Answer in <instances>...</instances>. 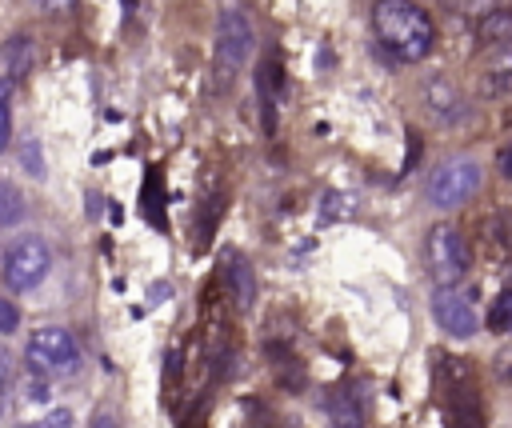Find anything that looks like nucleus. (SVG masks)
Here are the masks:
<instances>
[{"label":"nucleus","instance_id":"obj_1","mask_svg":"<svg viewBox=\"0 0 512 428\" xmlns=\"http://www.w3.org/2000/svg\"><path fill=\"white\" fill-rule=\"evenodd\" d=\"M372 32L400 64H420L436 44V24L416 0H376Z\"/></svg>","mask_w":512,"mask_h":428},{"label":"nucleus","instance_id":"obj_2","mask_svg":"<svg viewBox=\"0 0 512 428\" xmlns=\"http://www.w3.org/2000/svg\"><path fill=\"white\" fill-rule=\"evenodd\" d=\"M436 388L444 404V428H484V404L476 372L464 356H436Z\"/></svg>","mask_w":512,"mask_h":428},{"label":"nucleus","instance_id":"obj_3","mask_svg":"<svg viewBox=\"0 0 512 428\" xmlns=\"http://www.w3.org/2000/svg\"><path fill=\"white\" fill-rule=\"evenodd\" d=\"M252 24L240 8H224L216 16V48H212V68H216V84L228 88L236 80V72L248 64L252 56Z\"/></svg>","mask_w":512,"mask_h":428},{"label":"nucleus","instance_id":"obj_4","mask_svg":"<svg viewBox=\"0 0 512 428\" xmlns=\"http://www.w3.org/2000/svg\"><path fill=\"white\" fill-rule=\"evenodd\" d=\"M24 360L36 376L52 380V376H68L76 372L80 364V348H76V336L60 324H44V328H32L28 344H24Z\"/></svg>","mask_w":512,"mask_h":428},{"label":"nucleus","instance_id":"obj_5","mask_svg":"<svg viewBox=\"0 0 512 428\" xmlns=\"http://www.w3.org/2000/svg\"><path fill=\"white\" fill-rule=\"evenodd\" d=\"M424 260H428V272L440 288H452L464 280L468 264H472V252L464 244V236L452 228V224H432L428 236H424Z\"/></svg>","mask_w":512,"mask_h":428},{"label":"nucleus","instance_id":"obj_6","mask_svg":"<svg viewBox=\"0 0 512 428\" xmlns=\"http://www.w3.org/2000/svg\"><path fill=\"white\" fill-rule=\"evenodd\" d=\"M52 268V252L40 236H16L8 248H4V260H0V272H4V284L12 292H32Z\"/></svg>","mask_w":512,"mask_h":428},{"label":"nucleus","instance_id":"obj_7","mask_svg":"<svg viewBox=\"0 0 512 428\" xmlns=\"http://www.w3.org/2000/svg\"><path fill=\"white\" fill-rule=\"evenodd\" d=\"M476 188H480V164L468 160V156L444 160V164L428 176V200H432V208H440V212L460 208L464 200H472Z\"/></svg>","mask_w":512,"mask_h":428},{"label":"nucleus","instance_id":"obj_8","mask_svg":"<svg viewBox=\"0 0 512 428\" xmlns=\"http://www.w3.org/2000/svg\"><path fill=\"white\" fill-rule=\"evenodd\" d=\"M420 104H424V112L436 120V124H444V128H456V124H464L468 116H472V104H468V96H464V88L452 80V76H424V84H420Z\"/></svg>","mask_w":512,"mask_h":428},{"label":"nucleus","instance_id":"obj_9","mask_svg":"<svg viewBox=\"0 0 512 428\" xmlns=\"http://www.w3.org/2000/svg\"><path fill=\"white\" fill-rule=\"evenodd\" d=\"M432 316L436 324L456 336V340H468L476 328H480V316H476V292H456V288H440L432 296Z\"/></svg>","mask_w":512,"mask_h":428},{"label":"nucleus","instance_id":"obj_10","mask_svg":"<svg viewBox=\"0 0 512 428\" xmlns=\"http://www.w3.org/2000/svg\"><path fill=\"white\" fill-rule=\"evenodd\" d=\"M220 280H224V288H228V296L236 300L240 312H248L256 304V272H252V264L240 252L228 248L220 256Z\"/></svg>","mask_w":512,"mask_h":428},{"label":"nucleus","instance_id":"obj_11","mask_svg":"<svg viewBox=\"0 0 512 428\" xmlns=\"http://www.w3.org/2000/svg\"><path fill=\"white\" fill-rule=\"evenodd\" d=\"M480 96L512 100V48H492V56L480 68Z\"/></svg>","mask_w":512,"mask_h":428},{"label":"nucleus","instance_id":"obj_12","mask_svg":"<svg viewBox=\"0 0 512 428\" xmlns=\"http://www.w3.org/2000/svg\"><path fill=\"white\" fill-rule=\"evenodd\" d=\"M256 92H260V108H264V132L272 136V132H276V104H280V96H284V76H280L276 56H268V60L256 68Z\"/></svg>","mask_w":512,"mask_h":428},{"label":"nucleus","instance_id":"obj_13","mask_svg":"<svg viewBox=\"0 0 512 428\" xmlns=\"http://www.w3.org/2000/svg\"><path fill=\"white\" fill-rule=\"evenodd\" d=\"M480 256L492 268H504L508 264V256H512V228L500 216H484L480 220Z\"/></svg>","mask_w":512,"mask_h":428},{"label":"nucleus","instance_id":"obj_14","mask_svg":"<svg viewBox=\"0 0 512 428\" xmlns=\"http://www.w3.org/2000/svg\"><path fill=\"white\" fill-rule=\"evenodd\" d=\"M328 428H364V400L360 392H348V388H336L328 400Z\"/></svg>","mask_w":512,"mask_h":428},{"label":"nucleus","instance_id":"obj_15","mask_svg":"<svg viewBox=\"0 0 512 428\" xmlns=\"http://www.w3.org/2000/svg\"><path fill=\"white\" fill-rule=\"evenodd\" d=\"M476 36L484 48H512V8H492L488 16L476 20Z\"/></svg>","mask_w":512,"mask_h":428},{"label":"nucleus","instance_id":"obj_16","mask_svg":"<svg viewBox=\"0 0 512 428\" xmlns=\"http://www.w3.org/2000/svg\"><path fill=\"white\" fill-rule=\"evenodd\" d=\"M352 212H356V196H352V192H340V188L324 192L320 204H316V220H320V224L344 220V216H352Z\"/></svg>","mask_w":512,"mask_h":428},{"label":"nucleus","instance_id":"obj_17","mask_svg":"<svg viewBox=\"0 0 512 428\" xmlns=\"http://www.w3.org/2000/svg\"><path fill=\"white\" fill-rule=\"evenodd\" d=\"M24 212H28L24 192H20L12 180L0 176V228H16V224L24 220Z\"/></svg>","mask_w":512,"mask_h":428},{"label":"nucleus","instance_id":"obj_18","mask_svg":"<svg viewBox=\"0 0 512 428\" xmlns=\"http://www.w3.org/2000/svg\"><path fill=\"white\" fill-rule=\"evenodd\" d=\"M488 328L492 332H508L512 328V288H504L500 296H492V304H488Z\"/></svg>","mask_w":512,"mask_h":428},{"label":"nucleus","instance_id":"obj_19","mask_svg":"<svg viewBox=\"0 0 512 428\" xmlns=\"http://www.w3.org/2000/svg\"><path fill=\"white\" fill-rule=\"evenodd\" d=\"M12 144V80L0 76V156Z\"/></svg>","mask_w":512,"mask_h":428},{"label":"nucleus","instance_id":"obj_20","mask_svg":"<svg viewBox=\"0 0 512 428\" xmlns=\"http://www.w3.org/2000/svg\"><path fill=\"white\" fill-rule=\"evenodd\" d=\"M72 412L68 408H48L44 416H36V420H20V424H12V428H72Z\"/></svg>","mask_w":512,"mask_h":428},{"label":"nucleus","instance_id":"obj_21","mask_svg":"<svg viewBox=\"0 0 512 428\" xmlns=\"http://www.w3.org/2000/svg\"><path fill=\"white\" fill-rule=\"evenodd\" d=\"M16 156H20V164H24V172L28 176H44V156H40V140H24L20 148H16Z\"/></svg>","mask_w":512,"mask_h":428},{"label":"nucleus","instance_id":"obj_22","mask_svg":"<svg viewBox=\"0 0 512 428\" xmlns=\"http://www.w3.org/2000/svg\"><path fill=\"white\" fill-rule=\"evenodd\" d=\"M12 40H16V44H8L4 56H8V72L20 76V72L28 68V36H12Z\"/></svg>","mask_w":512,"mask_h":428},{"label":"nucleus","instance_id":"obj_23","mask_svg":"<svg viewBox=\"0 0 512 428\" xmlns=\"http://www.w3.org/2000/svg\"><path fill=\"white\" fill-rule=\"evenodd\" d=\"M16 328H20V308L8 296H0V336H12Z\"/></svg>","mask_w":512,"mask_h":428},{"label":"nucleus","instance_id":"obj_24","mask_svg":"<svg viewBox=\"0 0 512 428\" xmlns=\"http://www.w3.org/2000/svg\"><path fill=\"white\" fill-rule=\"evenodd\" d=\"M460 16H472V20H480V16H488L492 8H496V0H448Z\"/></svg>","mask_w":512,"mask_h":428},{"label":"nucleus","instance_id":"obj_25","mask_svg":"<svg viewBox=\"0 0 512 428\" xmlns=\"http://www.w3.org/2000/svg\"><path fill=\"white\" fill-rule=\"evenodd\" d=\"M28 400H40V404H44V400H48V384H44V380H32V384H28Z\"/></svg>","mask_w":512,"mask_h":428},{"label":"nucleus","instance_id":"obj_26","mask_svg":"<svg viewBox=\"0 0 512 428\" xmlns=\"http://www.w3.org/2000/svg\"><path fill=\"white\" fill-rule=\"evenodd\" d=\"M88 428H120V424H116V416H112V412H96Z\"/></svg>","mask_w":512,"mask_h":428},{"label":"nucleus","instance_id":"obj_27","mask_svg":"<svg viewBox=\"0 0 512 428\" xmlns=\"http://www.w3.org/2000/svg\"><path fill=\"white\" fill-rule=\"evenodd\" d=\"M500 176H504V180H512V148H504V152H500Z\"/></svg>","mask_w":512,"mask_h":428},{"label":"nucleus","instance_id":"obj_28","mask_svg":"<svg viewBox=\"0 0 512 428\" xmlns=\"http://www.w3.org/2000/svg\"><path fill=\"white\" fill-rule=\"evenodd\" d=\"M500 376L512 384V348H508V352H500Z\"/></svg>","mask_w":512,"mask_h":428},{"label":"nucleus","instance_id":"obj_29","mask_svg":"<svg viewBox=\"0 0 512 428\" xmlns=\"http://www.w3.org/2000/svg\"><path fill=\"white\" fill-rule=\"evenodd\" d=\"M36 4H40V8H52V12H60V8H68L72 0H36Z\"/></svg>","mask_w":512,"mask_h":428},{"label":"nucleus","instance_id":"obj_30","mask_svg":"<svg viewBox=\"0 0 512 428\" xmlns=\"http://www.w3.org/2000/svg\"><path fill=\"white\" fill-rule=\"evenodd\" d=\"M4 380H8V352H4V344H0V388H4Z\"/></svg>","mask_w":512,"mask_h":428}]
</instances>
